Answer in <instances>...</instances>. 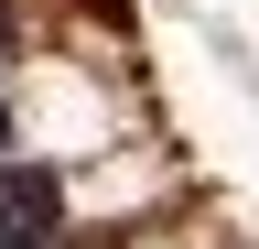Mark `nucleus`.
Wrapping results in <instances>:
<instances>
[{
  "label": "nucleus",
  "mask_w": 259,
  "mask_h": 249,
  "mask_svg": "<svg viewBox=\"0 0 259 249\" xmlns=\"http://www.w3.org/2000/svg\"><path fill=\"white\" fill-rule=\"evenodd\" d=\"M0 163H11V98H0Z\"/></svg>",
  "instance_id": "f03ea898"
},
{
  "label": "nucleus",
  "mask_w": 259,
  "mask_h": 249,
  "mask_svg": "<svg viewBox=\"0 0 259 249\" xmlns=\"http://www.w3.org/2000/svg\"><path fill=\"white\" fill-rule=\"evenodd\" d=\"M0 249H65V173L54 163H0Z\"/></svg>",
  "instance_id": "f257e3e1"
}]
</instances>
